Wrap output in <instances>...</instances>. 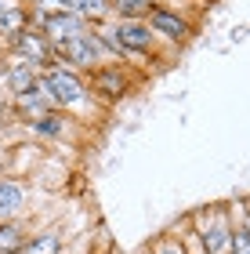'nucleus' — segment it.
<instances>
[{
	"instance_id": "7",
	"label": "nucleus",
	"mask_w": 250,
	"mask_h": 254,
	"mask_svg": "<svg viewBox=\"0 0 250 254\" xmlns=\"http://www.w3.org/2000/svg\"><path fill=\"white\" fill-rule=\"evenodd\" d=\"M11 51H15V55H22L26 62H33V65L40 69V73L54 65V44H51L48 37H44L40 29H26V33H22V37H18L15 44H11Z\"/></svg>"
},
{
	"instance_id": "10",
	"label": "nucleus",
	"mask_w": 250,
	"mask_h": 254,
	"mask_svg": "<svg viewBox=\"0 0 250 254\" xmlns=\"http://www.w3.org/2000/svg\"><path fill=\"white\" fill-rule=\"evenodd\" d=\"M26 127H29V134H37V138H65V131L73 127V117H65V113H44L40 120H33Z\"/></svg>"
},
{
	"instance_id": "18",
	"label": "nucleus",
	"mask_w": 250,
	"mask_h": 254,
	"mask_svg": "<svg viewBox=\"0 0 250 254\" xmlns=\"http://www.w3.org/2000/svg\"><path fill=\"white\" fill-rule=\"evenodd\" d=\"M11 4H18V0H0V15H4V11H7Z\"/></svg>"
},
{
	"instance_id": "6",
	"label": "nucleus",
	"mask_w": 250,
	"mask_h": 254,
	"mask_svg": "<svg viewBox=\"0 0 250 254\" xmlns=\"http://www.w3.org/2000/svg\"><path fill=\"white\" fill-rule=\"evenodd\" d=\"M95 26L84 18V15H76V11H54V15H48V22H44V37H48L51 44H65V40H76V37H84V33H91Z\"/></svg>"
},
{
	"instance_id": "2",
	"label": "nucleus",
	"mask_w": 250,
	"mask_h": 254,
	"mask_svg": "<svg viewBox=\"0 0 250 254\" xmlns=\"http://www.w3.org/2000/svg\"><path fill=\"white\" fill-rule=\"evenodd\" d=\"M189 222L207 254H232V207L229 203L200 207L196 214H189Z\"/></svg>"
},
{
	"instance_id": "15",
	"label": "nucleus",
	"mask_w": 250,
	"mask_h": 254,
	"mask_svg": "<svg viewBox=\"0 0 250 254\" xmlns=\"http://www.w3.org/2000/svg\"><path fill=\"white\" fill-rule=\"evenodd\" d=\"M84 4H87V0H58V7H62V11H76V15L84 11Z\"/></svg>"
},
{
	"instance_id": "11",
	"label": "nucleus",
	"mask_w": 250,
	"mask_h": 254,
	"mask_svg": "<svg viewBox=\"0 0 250 254\" xmlns=\"http://www.w3.org/2000/svg\"><path fill=\"white\" fill-rule=\"evenodd\" d=\"M26 225L18 222V218H7V222H0V254H22L26 247Z\"/></svg>"
},
{
	"instance_id": "19",
	"label": "nucleus",
	"mask_w": 250,
	"mask_h": 254,
	"mask_svg": "<svg viewBox=\"0 0 250 254\" xmlns=\"http://www.w3.org/2000/svg\"><path fill=\"white\" fill-rule=\"evenodd\" d=\"M145 4H152V7H156V4H170V0H145Z\"/></svg>"
},
{
	"instance_id": "12",
	"label": "nucleus",
	"mask_w": 250,
	"mask_h": 254,
	"mask_svg": "<svg viewBox=\"0 0 250 254\" xmlns=\"http://www.w3.org/2000/svg\"><path fill=\"white\" fill-rule=\"evenodd\" d=\"M22 254H62V233L58 229H44V233L29 236Z\"/></svg>"
},
{
	"instance_id": "4",
	"label": "nucleus",
	"mask_w": 250,
	"mask_h": 254,
	"mask_svg": "<svg viewBox=\"0 0 250 254\" xmlns=\"http://www.w3.org/2000/svg\"><path fill=\"white\" fill-rule=\"evenodd\" d=\"M152 26V33L160 37V44H167V48H185V44L196 37V22H192L185 11L178 7H167V4H156L149 11V18H145Z\"/></svg>"
},
{
	"instance_id": "20",
	"label": "nucleus",
	"mask_w": 250,
	"mask_h": 254,
	"mask_svg": "<svg viewBox=\"0 0 250 254\" xmlns=\"http://www.w3.org/2000/svg\"><path fill=\"white\" fill-rule=\"evenodd\" d=\"M4 51H7V44H4V40H0V55H4Z\"/></svg>"
},
{
	"instance_id": "1",
	"label": "nucleus",
	"mask_w": 250,
	"mask_h": 254,
	"mask_svg": "<svg viewBox=\"0 0 250 254\" xmlns=\"http://www.w3.org/2000/svg\"><path fill=\"white\" fill-rule=\"evenodd\" d=\"M40 80H44V87H48L54 109L65 113V117H73V120L91 117V109L101 106V102L91 95L87 76L76 73V69H69V65H51V69H44ZM101 109H105V106H101Z\"/></svg>"
},
{
	"instance_id": "3",
	"label": "nucleus",
	"mask_w": 250,
	"mask_h": 254,
	"mask_svg": "<svg viewBox=\"0 0 250 254\" xmlns=\"http://www.w3.org/2000/svg\"><path fill=\"white\" fill-rule=\"evenodd\" d=\"M138 80L142 76H134L131 73V65H123V62H105V65H98V69H91L87 73V87H91V95H95L101 106H112V102H120V98H127L134 87H138Z\"/></svg>"
},
{
	"instance_id": "17",
	"label": "nucleus",
	"mask_w": 250,
	"mask_h": 254,
	"mask_svg": "<svg viewBox=\"0 0 250 254\" xmlns=\"http://www.w3.org/2000/svg\"><path fill=\"white\" fill-rule=\"evenodd\" d=\"M7 102H11V98L4 95V91H0V117H4V113H7Z\"/></svg>"
},
{
	"instance_id": "5",
	"label": "nucleus",
	"mask_w": 250,
	"mask_h": 254,
	"mask_svg": "<svg viewBox=\"0 0 250 254\" xmlns=\"http://www.w3.org/2000/svg\"><path fill=\"white\" fill-rule=\"evenodd\" d=\"M112 29H116L120 44L127 51H142V55H156V48H160V37L152 33V26L145 18H127V22H116L112 18Z\"/></svg>"
},
{
	"instance_id": "14",
	"label": "nucleus",
	"mask_w": 250,
	"mask_h": 254,
	"mask_svg": "<svg viewBox=\"0 0 250 254\" xmlns=\"http://www.w3.org/2000/svg\"><path fill=\"white\" fill-rule=\"evenodd\" d=\"M149 254H189V244H185V236H160L149 247Z\"/></svg>"
},
{
	"instance_id": "16",
	"label": "nucleus",
	"mask_w": 250,
	"mask_h": 254,
	"mask_svg": "<svg viewBox=\"0 0 250 254\" xmlns=\"http://www.w3.org/2000/svg\"><path fill=\"white\" fill-rule=\"evenodd\" d=\"M185 244H189V254H207V251L200 247V240H196V233H189V236H185Z\"/></svg>"
},
{
	"instance_id": "8",
	"label": "nucleus",
	"mask_w": 250,
	"mask_h": 254,
	"mask_svg": "<svg viewBox=\"0 0 250 254\" xmlns=\"http://www.w3.org/2000/svg\"><path fill=\"white\" fill-rule=\"evenodd\" d=\"M26 203H29V182L0 175V222L18 218L22 211H26Z\"/></svg>"
},
{
	"instance_id": "13",
	"label": "nucleus",
	"mask_w": 250,
	"mask_h": 254,
	"mask_svg": "<svg viewBox=\"0 0 250 254\" xmlns=\"http://www.w3.org/2000/svg\"><path fill=\"white\" fill-rule=\"evenodd\" d=\"M152 4L145 0H112V18L116 22H127V18H149Z\"/></svg>"
},
{
	"instance_id": "9",
	"label": "nucleus",
	"mask_w": 250,
	"mask_h": 254,
	"mask_svg": "<svg viewBox=\"0 0 250 254\" xmlns=\"http://www.w3.org/2000/svg\"><path fill=\"white\" fill-rule=\"evenodd\" d=\"M29 26H33V22H29V7L26 4H11L4 15H0V40L11 48V44H15Z\"/></svg>"
}]
</instances>
